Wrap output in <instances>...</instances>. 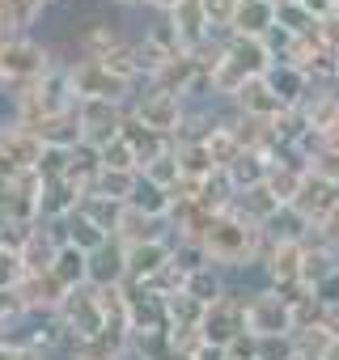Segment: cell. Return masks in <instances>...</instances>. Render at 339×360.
I'll return each mask as SVG.
<instances>
[{
	"mask_svg": "<svg viewBox=\"0 0 339 360\" xmlns=\"http://www.w3.org/2000/svg\"><path fill=\"white\" fill-rule=\"evenodd\" d=\"M204 255L212 267L221 271H246V267H259L263 255H267V233L250 221H242L238 212H225L212 221V229L204 233Z\"/></svg>",
	"mask_w": 339,
	"mask_h": 360,
	"instance_id": "6da1fadb",
	"label": "cell"
},
{
	"mask_svg": "<svg viewBox=\"0 0 339 360\" xmlns=\"http://www.w3.org/2000/svg\"><path fill=\"white\" fill-rule=\"evenodd\" d=\"M60 64H68V60H60L34 34H18V39L0 43V81H5V94L9 98L22 94V89H30V85H39V81H47Z\"/></svg>",
	"mask_w": 339,
	"mask_h": 360,
	"instance_id": "7a4b0ae2",
	"label": "cell"
},
{
	"mask_svg": "<svg viewBox=\"0 0 339 360\" xmlns=\"http://www.w3.org/2000/svg\"><path fill=\"white\" fill-rule=\"evenodd\" d=\"M68 85H72V98L77 102H94V98L119 102V106H132L136 102V85L123 81V77H115L102 60H85V56L68 60Z\"/></svg>",
	"mask_w": 339,
	"mask_h": 360,
	"instance_id": "3957f363",
	"label": "cell"
},
{
	"mask_svg": "<svg viewBox=\"0 0 339 360\" xmlns=\"http://www.w3.org/2000/svg\"><path fill=\"white\" fill-rule=\"evenodd\" d=\"M246 330L259 339H276V335H297V314L293 301L280 288H255L246 292Z\"/></svg>",
	"mask_w": 339,
	"mask_h": 360,
	"instance_id": "277c9868",
	"label": "cell"
},
{
	"mask_svg": "<svg viewBox=\"0 0 339 360\" xmlns=\"http://www.w3.org/2000/svg\"><path fill=\"white\" fill-rule=\"evenodd\" d=\"M132 115H136L144 127H153L157 136L179 140V131H183V123H187V115H191V102L179 98V94H165V89L144 85V94H136V102H132Z\"/></svg>",
	"mask_w": 339,
	"mask_h": 360,
	"instance_id": "5b68a950",
	"label": "cell"
},
{
	"mask_svg": "<svg viewBox=\"0 0 339 360\" xmlns=\"http://www.w3.org/2000/svg\"><path fill=\"white\" fill-rule=\"evenodd\" d=\"M56 318H60V326L68 330L72 343H94V339H102V335L110 330V322H106L102 301H98L94 288H77V292L64 301V309H60Z\"/></svg>",
	"mask_w": 339,
	"mask_h": 360,
	"instance_id": "8992f818",
	"label": "cell"
},
{
	"mask_svg": "<svg viewBox=\"0 0 339 360\" xmlns=\"http://www.w3.org/2000/svg\"><path fill=\"white\" fill-rule=\"evenodd\" d=\"M43 153H47V144L30 127L5 119V131H0V169H5V178H13V174H39Z\"/></svg>",
	"mask_w": 339,
	"mask_h": 360,
	"instance_id": "52a82bcc",
	"label": "cell"
},
{
	"mask_svg": "<svg viewBox=\"0 0 339 360\" xmlns=\"http://www.w3.org/2000/svg\"><path fill=\"white\" fill-rule=\"evenodd\" d=\"M127 110H132V106L102 102V98H94V102H77V119H81L85 144L102 148V144L119 140V136H123V123H127Z\"/></svg>",
	"mask_w": 339,
	"mask_h": 360,
	"instance_id": "ba28073f",
	"label": "cell"
},
{
	"mask_svg": "<svg viewBox=\"0 0 339 360\" xmlns=\"http://www.w3.org/2000/svg\"><path fill=\"white\" fill-rule=\"evenodd\" d=\"M43 178L39 174H13L5 178V200H0V212L13 225H39V204H43Z\"/></svg>",
	"mask_w": 339,
	"mask_h": 360,
	"instance_id": "9c48e42d",
	"label": "cell"
},
{
	"mask_svg": "<svg viewBox=\"0 0 339 360\" xmlns=\"http://www.w3.org/2000/svg\"><path fill=\"white\" fill-rule=\"evenodd\" d=\"M242 335H246V297L229 292L217 305H208V314H204V339H208V347H221L225 352Z\"/></svg>",
	"mask_w": 339,
	"mask_h": 360,
	"instance_id": "30bf717a",
	"label": "cell"
},
{
	"mask_svg": "<svg viewBox=\"0 0 339 360\" xmlns=\"http://www.w3.org/2000/svg\"><path fill=\"white\" fill-rule=\"evenodd\" d=\"M132 305H127V330L132 339L136 335H157V330H170V297L153 292V288H132Z\"/></svg>",
	"mask_w": 339,
	"mask_h": 360,
	"instance_id": "8fae6325",
	"label": "cell"
},
{
	"mask_svg": "<svg viewBox=\"0 0 339 360\" xmlns=\"http://www.w3.org/2000/svg\"><path fill=\"white\" fill-rule=\"evenodd\" d=\"M174 238H165V242H148V246H132L127 250V284L132 288H148L170 263H174Z\"/></svg>",
	"mask_w": 339,
	"mask_h": 360,
	"instance_id": "7c38bea8",
	"label": "cell"
},
{
	"mask_svg": "<svg viewBox=\"0 0 339 360\" xmlns=\"http://www.w3.org/2000/svg\"><path fill=\"white\" fill-rule=\"evenodd\" d=\"M229 110H234V115H242V119L276 123L288 106H284V102H280V94L267 85V77H255V81H246V85L238 89V98L229 102Z\"/></svg>",
	"mask_w": 339,
	"mask_h": 360,
	"instance_id": "4fadbf2b",
	"label": "cell"
},
{
	"mask_svg": "<svg viewBox=\"0 0 339 360\" xmlns=\"http://www.w3.org/2000/svg\"><path fill=\"white\" fill-rule=\"evenodd\" d=\"M18 292H22V301L30 305L34 318H56V314L64 309V301L72 297V292L56 280V271H30V276L18 284Z\"/></svg>",
	"mask_w": 339,
	"mask_h": 360,
	"instance_id": "5bb4252c",
	"label": "cell"
},
{
	"mask_svg": "<svg viewBox=\"0 0 339 360\" xmlns=\"http://www.w3.org/2000/svg\"><path fill=\"white\" fill-rule=\"evenodd\" d=\"M293 208L318 229L322 221H331V217L339 212V187L326 183V178H318V174H305V187H301V195H297Z\"/></svg>",
	"mask_w": 339,
	"mask_h": 360,
	"instance_id": "9a60e30c",
	"label": "cell"
},
{
	"mask_svg": "<svg viewBox=\"0 0 339 360\" xmlns=\"http://www.w3.org/2000/svg\"><path fill=\"white\" fill-rule=\"evenodd\" d=\"M81 204H85V195H81L72 183H64V178H60V183H47V187H43V204H39V225L60 229Z\"/></svg>",
	"mask_w": 339,
	"mask_h": 360,
	"instance_id": "2e32d148",
	"label": "cell"
},
{
	"mask_svg": "<svg viewBox=\"0 0 339 360\" xmlns=\"http://www.w3.org/2000/svg\"><path fill=\"white\" fill-rule=\"evenodd\" d=\"M267 85L280 94V102L288 106V110H297L309 94H314V77L305 72V68H297V64H288V60H276V68L267 72Z\"/></svg>",
	"mask_w": 339,
	"mask_h": 360,
	"instance_id": "e0dca14e",
	"label": "cell"
},
{
	"mask_svg": "<svg viewBox=\"0 0 339 360\" xmlns=\"http://www.w3.org/2000/svg\"><path fill=\"white\" fill-rule=\"evenodd\" d=\"M127 284V250L119 242H106L89 255V288H119Z\"/></svg>",
	"mask_w": 339,
	"mask_h": 360,
	"instance_id": "ac0fdd59",
	"label": "cell"
},
{
	"mask_svg": "<svg viewBox=\"0 0 339 360\" xmlns=\"http://www.w3.org/2000/svg\"><path fill=\"white\" fill-rule=\"evenodd\" d=\"M297 115H301V123L309 127V131H331L335 123H339V89L335 85H314V94L297 106Z\"/></svg>",
	"mask_w": 339,
	"mask_h": 360,
	"instance_id": "d6986e66",
	"label": "cell"
},
{
	"mask_svg": "<svg viewBox=\"0 0 339 360\" xmlns=\"http://www.w3.org/2000/svg\"><path fill=\"white\" fill-rule=\"evenodd\" d=\"M234 34L238 39H263L267 43L276 34V0H242L238 22H234Z\"/></svg>",
	"mask_w": 339,
	"mask_h": 360,
	"instance_id": "ffe728a7",
	"label": "cell"
},
{
	"mask_svg": "<svg viewBox=\"0 0 339 360\" xmlns=\"http://www.w3.org/2000/svg\"><path fill=\"white\" fill-rule=\"evenodd\" d=\"M51 9V0H0V26H5V39L30 34L43 13Z\"/></svg>",
	"mask_w": 339,
	"mask_h": 360,
	"instance_id": "44dd1931",
	"label": "cell"
},
{
	"mask_svg": "<svg viewBox=\"0 0 339 360\" xmlns=\"http://www.w3.org/2000/svg\"><path fill=\"white\" fill-rule=\"evenodd\" d=\"M174 22V30H179V43H183V51H200L204 43H212L217 34H212V26H208V13H204V5L200 0H187V5L170 18Z\"/></svg>",
	"mask_w": 339,
	"mask_h": 360,
	"instance_id": "7402d4cb",
	"label": "cell"
},
{
	"mask_svg": "<svg viewBox=\"0 0 339 360\" xmlns=\"http://www.w3.org/2000/svg\"><path fill=\"white\" fill-rule=\"evenodd\" d=\"M47 148H77V144H85V131H81V119H77V110H64V115H51V119H43L39 127H30Z\"/></svg>",
	"mask_w": 339,
	"mask_h": 360,
	"instance_id": "603a6c76",
	"label": "cell"
},
{
	"mask_svg": "<svg viewBox=\"0 0 339 360\" xmlns=\"http://www.w3.org/2000/svg\"><path fill=\"white\" fill-rule=\"evenodd\" d=\"M123 140L136 148V157H140V174H144V165H148V161H157L161 153L174 148V140H165V136H157L153 127H144L132 110H127V123H123Z\"/></svg>",
	"mask_w": 339,
	"mask_h": 360,
	"instance_id": "cb8c5ba5",
	"label": "cell"
},
{
	"mask_svg": "<svg viewBox=\"0 0 339 360\" xmlns=\"http://www.w3.org/2000/svg\"><path fill=\"white\" fill-rule=\"evenodd\" d=\"M51 271H56V280L68 288V292H77V288H89V255L85 250H77V246H60L56 250V263H51Z\"/></svg>",
	"mask_w": 339,
	"mask_h": 360,
	"instance_id": "d4e9b609",
	"label": "cell"
},
{
	"mask_svg": "<svg viewBox=\"0 0 339 360\" xmlns=\"http://www.w3.org/2000/svg\"><path fill=\"white\" fill-rule=\"evenodd\" d=\"M60 238H64L68 246L85 250V255H94V250H102L106 242H115V238H110V233H102V229H98V225H94V221L81 212V208H77V212H72V217L60 225Z\"/></svg>",
	"mask_w": 339,
	"mask_h": 360,
	"instance_id": "484cf974",
	"label": "cell"
},
{
	"mask_svg": "<svg viewBox=\"0 0 339 360\" xmlns=\"http://www.w3.org/2000/svg\"><path fill=\"white\" fill-rule=\"evenodd\" d=\"M280 208H284V204H280L267 187H250V191H242V195H238V204H234V212H238L242 221L259 225V229H267V221H271Z\"/></svg>",
	"mask_w": 339,
	"mask_h": 360,
	"instance_id": "4316f807",
	"label": "cell"
},
{
	"mask_svg": "<svg viewBox=\"0 0 339 360\" xmlns=\"http://www.w3.org/2000/svg\"><path fill=\"white\" fill-rule=\"evenodd\" d=\"M119 43H127L110 22H89L85 30H81V39H77V56H85V60H102L106 51H115Z\"/></svg>",
	"mask_w": 339,
	"mask_h": 360,
	"instance_id": "83f0119b",
	"label": "cell"
},
{
	"mask_svg": "<svg viewBox=\"0 0 339 360\" xmlns=\"http://www.w3.org/2000/svg\"><path fill=\"white\" fill-rule=\"evenodd\" d=\"M234 288H229V280H225V271L221 267H200V271H191V280H187V297H196L200 305H217L221 297H229Z\"/></svg>",
	"mask_w": 339,
	"mask_h": 360,
	"instance_id": "f1b7e54d",
	"label": "cell"
},
{
	"mask_svg": "<svg viewBox=\"0 0 339 360\" xmlns=\"http://www.w3.org/2000/svg\"><path fill=\"white\" fill-rule=\"evenodd\" d=\"M267 169H271V157H263V153H242L225 174H229V183L238 187V195L242 191H250V187H263L267 183Z\"/></svg>",
	"mask_w": 339,
	"mask_h": 360,
	"instance_id": "f546056e",
	"label": "cell"
},
{
	"mask_svg": "<svg viewBox=\"0 0 339 360\" xmlns=\"http://www.w3.org/2000/svg\"><path fill=\"white\" fill-rule=\"evenodd\" d=\"M132 208H140V212H144V217H153V221H170V217H174V208H179V200H174V191L153 187L148 178L140 174V187H136Z\"/></svg>",
	"mask_w": 339,
	"mask_h": 360,
	"instance_id": "4dcf8cb0",
	"label": "cell"
},
{
	"mask_svg": "<svg viewBox=\"0 0 339 360\" xmlns=\"http://www.w3.org/2000/svg\"><path fill=\"white\" fill-rule=\"evenodd\" d=\"M335 271H339V259H335L326 246L305 242V263H301V284H305V292H309V288H318L322 280H331Z\"/></svg>",
	"mask_w": 339,
	"mask_h": 360,
	"instance_id": "1f68e13d",
	"label": "cell"
},
{
	"mask_svg": "<svg viewBox=\"0 0 339 360\" xmlns=\"http://www.w3.org/2000/svg\"><path fill=\"white\" fill-rule=\"evenodd\" d=\"M179 148V165H183V183H204V178H212L221 165L217 157L208 153V144H174Z\"/></svg>",
	"mask_w": 339,
	"mask_h": 360,
	"instance_id": "d6a6232c",
	"label": "cell"
},
{
	"mask_svg": "<svg viewBox=\"0 0 339 360\" xmlns=\"http://www.w3.org/2000/svg\"><path fill=\"white\" fill-rule=\"evenodd\" d=\"M136 187H140V174H123V169H102L98 174V187H94V195H102V200H110V204H132L136 200Z\"/></svg>",
	"mask_w": 339,
	"mask_h": 360,
	"instance_id": "836d02e7",
	"label": "cell"
},
{
	"mask_svg": "<svg viewBox=\"0 0 339 360\" xmlns=\"http://www.w3.org/2000/svg\"><path fill=\"white\" fill-rule=\"evenodd\" d=\"M144 178H148L153 187H161V191H179V187H183L179 148H170V153H161L157 161H148V165H144Z\"/></svg>",
	"mask_w": 339,
	"mask_h": 360,
	"instance_id": "e575fe53",
	"label": "cell"
},
{
	"mask_svg": "<svg viewBox=\"0 0 339 360\" xmlns=\"http://www.w3.org/2000/svg\"><path fill=\"white\" fill-rule=\"evenodd\" d=\"M204 314H208V305H200L187 292L170 297V330H196V326H204Z\"/></svg>",
	"mask_w": 339,
	"mask_h": 360,
	"instance_id": "d590c367",
	"label": "cell"
},
{
	"mask_svg": "<svg viewBox=\"0 0 339 360\" xmlns=\"http://www.w3.org/2000/svg\"><path fill=\"white\" fill-rule=\"evenodd\" d=\"M276 26L288 34V39H305L318 30V18L305 9V5H276Z\"/></svg>",
	"mask_w": 339,
	"mask_h": 360,
	"instance_id": "8d00e7d4",
	"label": "cell"
},
{
	"mask_svg": "<svg viewBox=\"0 0 339 360\" xmlns=\"http://www.w3.org/2000/svg\"><path fill=\"white\" fill-rule=\"evenodd\" d=\"M81 212L102 229V233H119V217H123V204H110V200H102V195H85V204H81Z\"/></svg>",
	"mask_w": 339,
	"mask_h": 360,
	"instance_id": "74e56055",
	"label": "cell"
},
{
	"mask_svg": "<svg viewBox=\"0 0 339 360\" xmlns=\"http://www.w3.org/2000/svg\"><path fill=\"white\" fill-rule=\"evenodd\" d=\"M204 13H208V26L217 39H229L234 34V22H238V9H242V0H200Z\"/></svg>",
	"mask_w": 339,
	"mask_h": 360,
	"instance_id": "f35d334b",
	"label": "cell"
},
{
	"mask_svg": "<svg viewBox=\"0 0 339 360\" xmlns=\"http://www.w3.org/2000/svg\"><path fill=\"white\" fill-rule=\"evenodd\" d=\"M102 153V169H123V174H140V157H136V148L119 136V140H110V144H102L98 148Z\"/></svg>",
	"mask_w": 339,
	"mask_h": 360,
	"instance_id": "ab89813d",
	"label": "cell"
},
{
	"mask_svg": "<svg viewBox=\"0 0 339 360\" xmlns=\"http://www.w3.org/2000/svg\"><path fill=\"white\" fill-rule=\"evenodd\" d=\"M34 233H39V225H13V221H5V225H0V255H26L30 242H34Z\"/></svg>",
	"mask_w": 339,
	"mask_h": 360,
	"instance_id": "60d3db41",
	"label": "cell"
},
{
	"mask_svg": "<svg viewBox=\"0 0 339 360\" xmlns=\"http://www.w3.org/2000/svg\"><path fill=\"white\" fill-rule=\"evenodd\" d=\"M68 360H127V356L106 339H94V343H68Z\"/></svg>",
	"mask_w": 339,
	"mask_h": 360,
	"instance_id": "b9f144b4",
	"label": "cell"
},
{
	"mask_svg": "<svg viewBox=\"0 0 339 360\" xmlns=\"http://www.w3.org/2000/svg\"><path fill=\"white\" fill-rule=\"evenodd\" d=\"M68 157H72V148H47L43 153V161H39V178H43V183H60V178L68 174Z\"/></svg>",
	"mask_w": 339,
	"mask_h": 360,
	"instance_id": "7bdbcfd3",
	"label": "cell"
},
{
	"mask_svg": "<svg viewBox=\"0 0 339 360\" xmlns=\"http://www.w3.org/2000/svg\"><path fill=\"white\" fill-rule=\"evenodd\" d=\"M225 356L229 360H259V335H242V339H234L229 347H225Z\"/></svg>",
	"mask_w": 339,
	"mask_h": 360,
	"instance_id": "ee69618b",
	"label": "cell"
},
{
	"mask_svg": "<svg viewBox=\"0 0 339 360\" xmlns=\"http://www.w3.org/2000/svg\"><path fill=\"white\" fill-rule=\"evenodd\" d=\"M309 297H314L322 309H335V305H339V271H335L331 280H322L318 288H309Z\"/></svg>",
	"mask_w": 339,
	"mask_h": 360,
	"instance_id": "f6af8a7d",
	"label": "cell"
},
{
	"mask_svg": "<svg viewBox=\"0 0 339 360\" xmlns=\"http://www.w3.org/2000/svg\"><path fill=\"white\" fill-rule=\"evenodd\" d=\"M0 360H47V352L34 343H5L0 347Z\"/></svg>",
	"mask_w": 339,
	"mask_h": 360,
	"instance_id": "bcb514c9",
	"label": "cell"
},
{
	"mask_svg": "<svg viewBox=\"0 0 339 360\" xmlns=\"http://www.w3.org/2000/svg\"><path fill=\"white\" fill-rule=\"evenodd\" d=\"M318 34H322V43H326L331 51H339V13L322 18V22H318Z\"/></svg>",
	"mask_w": 339,
	"mask_h": 360,
	"instance_id": "7dc6e473",
	"label": "cell"
},
{
	"mask_svg": "<svg viewBox=\"0 0 339 360\" xmlns=\"http://www.w3.org/2000/svg\"><path fill=\"white\" fill-rule=\"evenodd\" d=\"M183 5H187V0H144V9H153L157 18H174Z\"/></svg>",
	"mask_w": 339,
	"mask_h": 360,
	"instance_id": "c3c4849f",
	"label": "cell"
},
{
	"mask_svg": "<svg viewBox=\"0 0 339 360\" xmlns=\"http://www.w3.org/2000/svg\"><path fill=\"white\" fill-rule=\"evenodd\" d=\"M322 148H331V153H339V123H335L331 131H322Z\"/></svg>",
	"mask_w": 339,
	"mask_h": 360,
	"instance_id": "681fc988",
	"label": "cell"
},
{
	"mask_svg": "<svg viewBox=\"0 0 339 360\" xmlns=\"http://www.w3.org/2000/svg\"><path fill=\"white\" fill-rule=\"evenodd\" d=\"M196 360H225V352H221V347H204Z\"/></svg>",
	"mask_w": 339,
	"mask_h": 360,
	"instance_id": "f907efd6",
	"label": "cell"
},
{
	"mask_svg": "<svg viewBox=\"0 0 339 360\" xmlns=\"http://www.w3.org/2000/svg\"><path fill=\"white\" fill-rule=\"evenodd\" d=\"M322 360H339V339H331V343H326V352H322Z\"/></svg>",
	"mask_w": 339,
	"mask_h": 360,
	"instance_id": "816d5d0a",
	"label": "cell"
},
{
	"mask_svg": "<svg viewBox=\"0 0 339 360\" xmlns=\"http://www.w3.org/2000/svg\"><path fill=\"white\" fill-rule=\"evenodd\" d=\"M110 5H119V9H136V5H144V0H110Z\"/></svg>",
	"mask_w": 339,
	"mask_h": 360,
	"instance_id": "f5cc1de1",
	"label": "cell"
},
{
	"mask_svg": "<svg viewBox=\"0 0 339 360\" xmlns=\"http://www.w3.org/2000/svg\"><path fill=\"white\" fill-rule=\"evenodd\" d=\"M276 5H305V0H276Z\"/></svg>",
	"mask_w": 339,
	"mask_h": 360,
	"instance_id": "db71d44e",
	"label": "cell"
},
{
	"mask_svg": "<svg viewBox=\"0 0 339 360\" xmlns=\"http://www.w3.org/2000/svg\"><path fill=\"white\" fill-rule=\"evenodd\" d=\"M331 5H335V13H339V0H331Z\"/></svg>",
	"mask_w": 339,
	"mask_h": 360,
	"instance_id": "11a10c76",
	"label": "cell"
},
{
	"mask_svg": "<svg viewBox=\"0 0 339 360\" xmlns=\"http://www.w3.org/2000/svg\"><path fill=\"white\" fill-rule=\"evenodd\" d=\"M51 5H64V0H51Z\"/></svg>",
	"mask_w": 339,
	"mask_h": 360,
	"instance_id": "9f6ffc18",
	"label": "cell"
}]
</instances>
